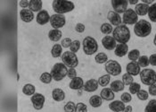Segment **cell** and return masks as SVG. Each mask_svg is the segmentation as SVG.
Listing matches in <instances>:
<instances>
[{"label": "cell", "mask_w": 156, "mask_h": 112, "mask_svg": "<svg viewBox=\"0 0 156 112\" xmlns=\"http://www.w3.org/2000/svg\"><path fill=\"white\" fill-rule=\"evenodd\" d=\"M84 80L80 77V76H77L75 78H73L71 80L70 82V84H69V87L72 90H74V91H79V90H81L84 87Z\"/></svg>", "instance_id": "obj_17"}, {"label": "cell", "mask_w": 156, "mask_h": 112, "mask_svg": "<svg viewBox=\"0 0 156 112\" xmlns=\"http://www.w3.org/2000/svg\"><path fill=\"white\" fill-rule=\"evenodd\" d=\"M110 88H111V90L113 92H120V91L124 90L125 85H124V84H123L122 81H120V80H115L112 83H111Z\"/></svg>", "instance_id": "obj_27"}, {"label": "cell", "mask_w": 156, "mask_h": 112, "mask_svg": "<svg viewBox=\"0 0 156 112\" xmlns=\"http://www.w3.org/2000/svg\"><path fill=\"white\" fill-rule=\"evenodd\" d=\"M134 32L135 34L139 38H145L149 36L152 32V24L144 20H139L134 27Z\"/></svg>", "instance_id": "obj_3"}, {"label": "cell", "mask_w": 156, "mask_h": 112, "mask_svg": "<svg viewBox=\"0 0 156 112\" xmlns=\"http://www.w3.org/2000/svg\"><path fill=\"white\" fill-rule=\"evenodd\" d=\"M142 3H144V4H146L147 6H151V5H153L154 4V0H142Z\"/></svg>", "instance_id": "obj_53"}, {"label": "cell", "mask_w": 156, "mask_h": 112, "mask_svg": "<svg viewBox=\"0 0 156 112\" xmlns=\"http://www.w3.org/2000/svg\"><path fill=\"white\" fill-rule=\"evenodd\" d=\"M102 45L106 50H113L117 46V41L112 36L107 35L102 39Z\"/></svg>", "instance_id": "obj_13"}, {"label": "cell", "mask_w": 156, "mask_h": 112, "mask_svg": "<svg viewBox=\"0 0 156 112\" xmlns=\"http://www.w3.org/2000/svg\"><path fill=\"white\" fill-rule=\"evenodd\" d=\"M95 61L99 65L105 64L108 61V56L104 52H99V53L96 54V57H95Z\"/></svg>", "instance_id": "obj_31"}, {"label": "cell", "mask_w": 156, "mask_h": 112, "mask_svg": "<svg viewBox=\"0 0 156 112\" xmlns=\"http://www.w3.org/2000/svg\"><path fill=\"white\" fill-rule=\"evenodd\" d=\"M100 31L103 34H105V36H107L109 34L112 33L113 32V28H112V25L111 24H108V23H105L101 25L100 27Z\"/></svg>", "instance_id": "obj_32"}, {"label": "cell", "mask_w": 156, "mask_h": 112, "mask_svg": "<svg viewBox=\"0 0 156 112\" xmlns=\"http://www.w3.org/2000/svg\"><path fill=\"white\" fill-rule=\"evenodd\" d=\"M75 112H87V107L83 102H79L76 104Z\"/></svg>", "instance_id": "obj_45"}, {"label": "cell", "mask_w": 156, "mask_h": 112, "mask_svg": "<svg viewBox=\"0 0 156 112\" xmlns=\"http://www.w3.org/2000/svg\"><path fill=\"white\" fill-rule=\"evenodd\" d=\"M89 104L93 108H99L103 104V99L99 95H93L89 98Z\"/></svg>", "instance_id": "obj_28"}, {"label": "cell", "mask_w": 156, "mask_h": 112, "mask_svg": "<svg viewBox=\"0 0 156 112\" xmlns=\"http://www.w3.org/2000/svg\"><path fill=\"white\" fill-rule=\"evenodd\" d=\"M100 96L103 100H107V101L113 100L115 98V94L111 90V88H104L100 92Z\"/></svg>", "instance_id": "obj_22"}, {"label": "cell", "mask_w": 156, "mask_h": 112, "mask_svg": "<svg viewBox=\"0 0 156 112\" xmlns=\"http://www.w3.org/2000/svg\"><path fill=\"white\" fill-rule=\"evenodd\" d=\"M113 11L117 13H124L128 10L129 1L127 0H112L111 2Z\"/></svg>", "instance_id": "obj_12"}, {"label": "cell", "mask_w": 156, "mask_h": 112, "mask_svg": "<svg viewBox=\"0 0 156 112\" xmlns=\"http://www.w3.org/2000/svg\"><path fill=\"white\" fill-rule=\"evenodd\" d=\"M132 111H133V108H132V106H130V105L126 106V107H125V110H123V112H132Z\"/></svg>", "instance_id": "obj_52"}, {"label": "cell", "mask_w": 156, "mask_h": 112, "mask_svg": "<svg viewBox=\"0 0 156 112\" xmlns=\"http://www.w3.org/2000/svg\"><path fill=\"white\" fill-rule=\"evenodd\" d=\"M138 65H140V67H146L149 65V58L147 56H140V58L137 60Z\"/></svg>", "instance_id": "obj_40"}, {"label": "cell", "mask_w": 156, "mask_h": 112, "mask_svg": "<svg viewBox=\"0 0 156 112\" xmlns=\"http://www.w3.org/2000/svg\"><path fill=\"white\" fill-rule=\"evenodd\" d=\"M66 24V18L64 14H58L55 13L51 15L50 18V24L54 29H60L62 28Z\"/></svg>", "instance_id": "obj_10"}, {"label": "cell", "mask_w": 156, "mask_h": 112, "mask_svg": "<svg viewBox=\"0 0 156 112\" xmlns=\"http://www.w3.org/2000/svg\"><path fill=\"white\" fill-rule=\"evenodd\" d=\"M51 55L53 58H60L62 55V47L61 44H55L53 47H52V50H51Z\"/></svg>", "instance_id": "obj_30"}, {"label": "cell", "mask_w": 156, "mask_h": 112, "mask_svg": "<svg viewBox=\"0 0 156 112\" xmlns=\"http://www.w3.org/2000/svg\"><path fill=\"white\" fill-rule=\"evenodd\" d=\"M154 44L156 46V34L154 35Z\"/></svg>", "instance_id": "obj_55"}, {"label": "cell", "mask_w": 156, "mask_h": 112, "mask_svg": "<svg viewBox=\"0 0 156 112\" xmlns=\"http://www.w3.org/2000/svg\"><path fill=\"white\" fill-rule=\"evenodd\" d=\"M85 30H86V27H85V25L83 24L79 23V24H77L76 26H75V31H76L77 32H79V33L84 32Z\"/></svg>", "instance_id": "obj_47"}, {"label": "cell", "mask_w": 156, "mask_h": 112, "mask_svg": "<svg viewBox=\"0 0 156 112\" xmlns=\"http://www.w3.org/2000/svg\"><path fill=\"white\" fill-rule=\"evenodd\" d=\"M147 14H148V17L151 22L156 23V3H154L153 5H151L149 6Z\"/></svg>", "instance_id": "obj_33"}, {"label": "cell", "mask_w": 156, "mask_h": 112, "mask_svg": "<svg viewBox=\"0 0 156 112\" xmlns=\"http://www.w3.org/2000/svg\"><path fill=\"white\" fill-rule=\"evenodd\" d=\"M50 18L51 15H49V13L47 10H41L37 14L36 21L39 25H46L50 23Z\"/></svg>", "instance_id": "obj_14"}, {"label": "cell", "mask_w": 156, "mask_h": 112, "mask_svg": "<svg viewBox=\"0 0 156 112\" xmlns=\"http://www.w3.org/2000/svg\"><path fill=\"white\" fill-rule=\"evenodd\" d=\"M98 81V84L100 86L102 87H106L110 84V81H111V75L106 74V75H102L99 77V79L97 80Z\"/></svg>", "instance_id": "obj_35"}, {"label": "cell", "mask_w": 156, "mask_h": 112, "mask_svg": "<svg viewBox=\"0 0 156 112\" xmlns=\"http://www.w3.org/2000/svg\"><path fill=\"white\" fill-rule=\"evenodd\" d=\"M98 86H99V84H98L97 80L90 79V80H88V81H87L85 83L83 90L87 92H94L98 89Z\"/></svg>", "instance_id": "obj_19"}, {"label": "cell", "mask_w": 156, "mask_h": 112, "mask_svg": "<svg viewBox=\"0 0 156 112\" xmlns=\"http://www.w3.org/2000/svg\"><path fill=\"white\" fill-rule=\"evenodd\" d=\"M62 36V32H61L60 30L58 29H52L49 31L48 32V38L51 41H54V42H57L59 41Z\"/></svg>", "instance_id": "obj_24"}, {"label": "cell", "mask_w": 156, "mask_h": 112, "mask_svg": "<svg viewBox=\"0 0 156 112\" xmlns=\"http://www.w3.org/2000/svg\"><path fill=\"white\" fill-rule=\"evenodd\" d=\"M136 96H137L138 100H143V101H144V100H148V98H149V92H148L147 91H145V90H140V91L137 92Z\"/></svg>", "instance_id": "obj_43"}, {"label": "cell", "mask_w": 156, "mask_h": 112, "mask_svg": "<svg viewBox=\"0 0 156 112\" xmlns=\"http://www.w3.org/2000/svg\"><path fill=\"white\" fill-rule=\"evenodd\" d=\"M140 58V51L136 49H134V50H130L129 53H128V58L133 61V62H136L138 60V58Z\"/></svg>", "instance_id": "obj_34"}, {"label": "cell", "mask_w": 156, "mask_h": 112, "mask_svg": "<svg viewBox=\"0 0 156 112\" xmlns=\"http://www.w3.org/2000/svg\"><path fill=\"white\" fill-rule=\"evenodd\" d=\"M62 62L68 68H76L79 65V59L75 53L72 51H65L61 57Z\"/></svg>", "instance_id": "obj_7"}, {"label": "cell", "mask_w": 156, "mask_h": 112, "mask_svg": "<svg viewBox=\"0 0 156 112\" xmlns=\"http://www.w3.org/2000/svg\"><path fill=\"white\" fill-rule=\"evenodd\" d=\"M121 81L123 82L124 85H129V86L134 83L133 76L131 75H129V74H128V73H126V74L122 75V80Z\"/></svg>", "instance_id": "obj_38"}, {"label": "cell", "mask_w": 156, "mask_h": 112, "mask_svg": "<svg viewBox=\"0 0 156 112\" xmlns=\"http://www.w3.org/2000/svg\"><path fill=\"white\" fill-rule=\"evenodd\" d=\"M23 93L26 96H32L36 93V87L31 84H26L23 87Z\"/></svg>", "instance_id": "obj_29"}, {"label": "cell", "mask_w": 156, "mask_h": 112, "mask_svg": "<svg viewBox=\"0 0 156 112\" xmlns=\"http://www.w3.org/2000/svg\"><path fill=\"white\" fill-rule=\"evenodd\" d=\"M129 52V46L127 44H123V43H119L117 44L115 50H114V54L119 57L122 58L124 56H126Z\"/></svg>", "instance_id": "obj_21"}, {"label": "cell", "mask_w": 156, "mask_h": 112, "mask_svg": "<svg viewBox=\"0 0 156 112\" xmlns=\"http://www.w3.org/2000/svg\"><path fill=\"white\" fill-rule=\"evenodd\" d=\"M105 69L106 73L111 76H117V75H120V73L122 71L120 63L116 60H108L105 63Z\"/></svg>", "instance_id": "obj_8"}, {"label": "cell", "mask_w": 156, "mask_h": 112, "mask_svg": "<svg viewBox=\"0 0 156 112\" xmlns=\"http://www.w3.org/2000/svg\"><path fill=\"white\" fill-rule=\"evenodd\" d=\"M139 76L142 84L146 86H151L156 84V72L154 69L144 68L140 72Z\"/></svg>", "instance_id": "obj_6"}, {"label": "cell", "mask_w": 156, "mask_h": 112, "mask_svg": "<svg viewBox=\"0 0 156 112\" xmlns=\"http://www.w3.org/2000/svg\"><path fill=\"white\" fill-rule=\"evenodd\" d=\"M75 108H76V104L73 101H68L64 105L63 110L64 112H75Z\"/></svg>", "instance_id": "obj_42"}, {"label": "cell", "mask_w": 156, "mask_h": 112, "mask_svg": "<svg viewBox=\"0 0 156 112\" xmlns=\"http://www.w3.org/2000/svg\"><path fill=\"white\" fill-rule=\"evenodd\" d=\"M138 22V15L135 10L131 8H128V10L123 13L122 23L124 25H134Z\"/></svg>", "instance_id": "obj_9"}, {"label": "cell", "mask_w": 156, "mask_h": 112, "mask_svg": "<svg viewBox=\"0 0 156 112\" xmlns=\"http://www.w3.org/2000/svg\"><path fill=\"white\" fill-rule=\"evenodd\" d=\"M149 63H150V65H152L154 66H156V53L152 54L149 57Z\"/></svg>", "instance_id": "obj_51"}, {"label": "cell", "mask_w": 156, "mask_h": 112, "mask_svg": "<svg viewBox=\"0 0 156 112\" xmlns=\"http://www.w3.org/2000/svg\"><path fill=\"white\" fill-rule=\"evenodd\" d=\"M120 100L124 103H129L132 100V96L131 93L129 92H123L120 96Z\"/></svg>", "instance_id": "obj_44"}, {"label": "cell", "mask_w": 156, "mask_h": 112, "mask_svg": "<svg viewBox=\"0 0 156 112\" xmlns=\"http://www.w3.org/2000/svg\"><path fill=\"white\" fill-rule=\"evenodd\" d=\"M67 76L72 80L73 78L77 77V71L75 68H69L68 69V74H67Z\"/></svg>", "instance_id": "obj_48"}, {"label": "cell", "mask_w": 156, "mask_h": 112, "mask_svg": "<svg viewBox=\"0 0 156 112\" xmlns=\"http://www.w3.org/2000/svg\"><path fill=\"white\" fill-rule=\"evenodd\" d=\"M141 90V85L138 83L134 82L129 85V93L131 94H137V92Z\"/></svg>", "instance_id": "obj_41"}, {"label": "cell", "mask_w": 156, "mask_h": 112, "mask_svg": "<svg viewBox=\"0 0 156 112\" xmlns=\"http://www.w3.org/2000/svg\"><path fill=\"white\" fill-rule=\"evenodd\" d=\"M20 18L24 23H30L34 19V13L30 9H22L20 11Z\"/></svg>", "instance_id": "obj_18"}, {"label": "cell", "mask_w": 156, "mask_h": 112, "mask_svg": "<svg viewBox=\"0 0 156 112\" xmlns=\"http://www.w3.org/2000/svg\"><path fill=\"white\" fill-rule=\"evenodd\" d=\"M52 7L55 13L64 14L66 13L73 11L75 8V5L73 2L68 0H54L52 3Z\"/></svg>", "instance_id": "obj_2"}, {"label": "cell", "mask_w": 156, "mask_h": 112, "mask_svg": "<svg viewBox=\"0 0 156 112\" xmlns=\"http://www.w3.org/2000/svg\"><path fill=\"white\" fill-rule=\"evenodd\" d=\"M42 6H43V2L41 0H30L29 9L31 10L33 13H39L41 10H43Z\"/></svg>", "instance_id": "obj_25"}, {"label": "cell", "mask_w": 156, "mask_h": 112, "mask_svg": "<svg viewBox=\"0 0 156 112\" xmlns=\"http://www.w3.org/2000/svg\"><path fill=\"white\" fill-rule=\"evenodd\" d=\"M144 112H156V100H149L144 108Z\"/></svg>", "instance_id": "obj_37"}, {"label": "cell", "mask_w": 156, "mask_h": 112, "mask_svg": "<svg viewBox=\"0 0 156 112\" xmlns=\"http://www.w3.org/2000/svg\"><path fill=\"white\" fill-rule=\"evenodd\" d=\"M82 49L87 56H92L98 50V43L95 38L87 36L82 41Z\"/></svg>", "instance_id": "obj_5"}, {"label": "cell", "mask_w": 156, "mask_h": 112, "mask_svg": "<svg viewBox=\"0 0 156 112\" xmlns=\"http://www.w3.org/2000/svg\"><path fill=\"white\" fill-rule=\"evenodd\" d=\"M68 69L69 68L62 62L55 64L50 72V74L52 75V77H53V80H55L56 82H60L62 79H64L67 76Z\"/></svg>", "instance_id": "obj_4"}, {"label": "cell", "mask_w": 156, "mask_h": 112, "mask_svg": "<svg viewBox=\"0 0 156 112\" xmlns=\"http://www.w3.org/2000/svg\"><path fill=\"white\" fill-rule=\"evenodd\" d=\"M52 98L57 102L62 101L65 99V92L60 88H55L52 91Z\"/></svg>", "instance_id": "obj_23"}, {"label": "cell", "mask_w": 156, "mask_h": 112, "mask_svg": "<svg viewBox=\"0 0 156 112\" xmlns=\"http://www.w3.org/2000/svg\"><path fill=\"white\" fill-rule=\"evenodd\" d=\"M148 92H149V95L151 96H156V84H153L151 86H148Z\"/></svg>", "instance_id": "obj_49"}, {"label": "cell", "mask_w": 156, "mask_h": 112, "mask_svg": "<svg viewBox=\"0 0 156 112\" xmlns=\"http://www.w3.org/2000/svg\"><path fill=\"white\" fill-rule=\"evenodd\" d=\"M138 3H139L138 0H129V5H136V6Z\"/></svg>", "instance_id": "obj_54"}, {"label": "cell", "mask_w": 156, "mask_h": 112, "mask_svg": "<svg viewBox=\"0 0 156 112\" xmlns=\"http://www.w3.org/2000/svg\"><path fill=\"white\" fill-rule=\"evenodd\" d=\"M112 37L119 43L127 44L131 38L130 30L128 28L127 25L121 24L120 26H117L112 32Z\"/></svg>", "instance_id": "obj_1"}, {"label": "cell", "mask_w": 156, "mask_h": 112, "mask_svg": "<svg viewBox=\"0 0 156 112\" xmlns=\"http://www.w3.org/2000/svg\"><path fill=\"white\" fill-rule=\"evenodd\" d=\"M125 103L121 100H112L109 104V109L112 112H121L125 110Z\"/></svg>", "instance_id": "obj_20"}, {"label": "cell", "mask_w": 156, "mask_h": 112, "mask_svg": "<svg viewBox=\"0 0 156 112\" xmlns=\"http://www.w3.org/2000/svg\"><path fill=\"white\" fill-rule=\"evenodd\" d=\"M148 9H149V6H147L146 4L144 3H138L136 6H135V12L136 13L137 15H141L144 16L148 13Z\"/></svg>", "instance_id": "obj_26"}, {"label": "cell", "mask_w": 156, "mask_h": 112, "mask_svg": "<svg viewBox=\"0 0 156 112\" xmlns=\"http://www.w3.org/2000/svg\"><path fill=\"white\" fill-rule=\"evenodd\" d=\"M126 71H127L128 74L131 75L132 76H136V75H139V74H140L141 67H140V65H138L137 62H133V61H131V62L127 64Z\"/></svg>", "instance_id": "obj_15"}, {"label": "cell", "mask_w": 156, "mask_h": 112, "mask_svg": "<svg viewBox=\"0 0 156 112\" xmlns=\"http://www.w3.org/2000/svg\"><path fill=\"white\" fill-rule=\"evenodd\" d=\"M30 101L32 103L33 108L36 110H41L44 108V105H45V102H46V98L42 93L36 92L34 95L31 96Z\"/></svg>", "instance_id": "obj_11"}, {"label": "cell", "mask_w": 156, "mask_h": 112, "mask_svg": "<svg viewBox=\"0 0 156 112\" xmlns=\"http://www.w3.org/2000/svg\"><path fill=\"white\" fill-rule=\"evenodd\" d=\"M72 42V40L71 38H64L63 39H62V41H61V45H62V48H64V49H68V48H70V47H71Z\"/></svg>", "instance_id": "obj_46"}, {"label": "cell", "mask_w": 156, "mask_h": 112, "mask_svg": "<svg viewBox=\"0 0 156 112\" xmlns=\"http://www.w3.org/2000/svg\"><path fill=\"white\" fill-rule=\"evenodd\" d=\"M19 6L23 8V9H29V6H30V1L28 0H22L19 2Z\"/></svg>", "instance_id": "obj_50"}, {"label": "cell", "mask_w": 156, "mask_h": 112, "mask_svg": "<svg viewBox=\"0 0 156 112\" xmlns=\"http://www.w3.org/2000/svg\"><path fill=\"white\" fill-rule=\"evenodd\" d=\"M107 19L108 21L111 23L112 25H114V26H120L122 24V18L120 17V15L119 13H115L114 11H110L108 12L107 14Z\"/></svg>", "instance_id": "obj_16"}, {"label": "cell", "mask_w": 156, "mask_h": 112, "mask_svg": "<svg viewBox=\"0 0 156 112\" xmlns=\"http://www.w3.org/2000/svg\"><path fill=\"white\" fill-rule=\"evenodd\" d=\"M80 46H81V43H80V40H78V39L72 40V45L70 47V51H72V52L76 54L80 50Z\"/></svg>", "instance_id": "obj_39"}, {"label": "cell", "mask_w": 156, "mask_h": 112, "mask_svg": "<svg viewBox=\"0 0 156 112\" xmlns=\"http://www.w3.org/2000/svg\"><path fill=\"white\" fill-rule=\"evenodd\" d=\"M39 80H40L41 83H43V84H50V83L52 82L53 77H52V75H51L50 73H48V72H44V73H42V75H40Z\"/></svg>", "instance_id": "obj_36"}]
</instances>
